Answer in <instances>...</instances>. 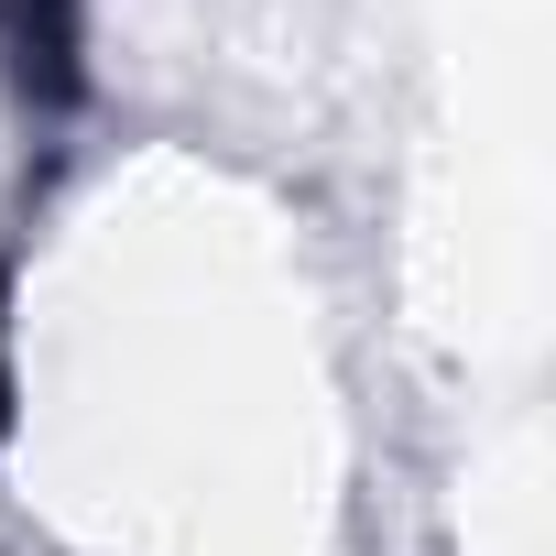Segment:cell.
<instances>
[{
	"label": "cell",
	"instance_id": "6da1fadb",
	"mask_svg": "<svg viewBox=\"0 0 556 556\" xmlns=\"http://www.w3.org/2000/svg\"><path fill=\"white\" fill-rule=\"evenodd\" d=\"M12 285V273H0ZM0 426H12V328H0Z\"/></svg>",
	"mask_w": 556,
	"mask_h": 556
}]
</instances>
